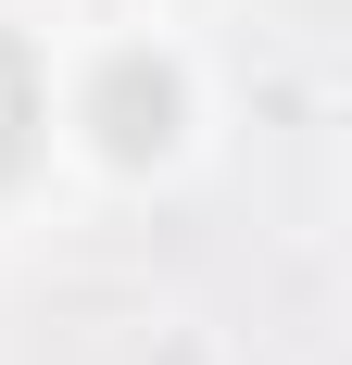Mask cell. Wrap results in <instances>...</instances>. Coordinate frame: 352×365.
<instances>
[{
    "label": "cell",
    "instance_id": "7a4b0ae2",
    "mask_svg": "<svg viewBox=\"0 0 352 365\" xmlns=\"http://www.w3.org/2000/svg\"><path fill=\"white\" fill-rule=\"evenodd\" d=\"M26 139H38V76H26V51L0 38V177L26 164Z\"/></svg>",
    "mask_w": 352,
    "mask_h": 365
},
{
    "label": "cell",
    "instance_id": "6da1fadb",
    "mask_svg": "<svg viewBox=\"0 0 352 365\" xmlns=\"http://www.w3.org/2000/svg\"><path fill=\"white\" fill-rule=\"evenodd\" d=\"M101 139L126 151V164H151V151L176 139V76L164 63H113L101 76Z\"/></svg>",
    "mask_w": 352,
    "mask_h": 365
}]
</instances>
